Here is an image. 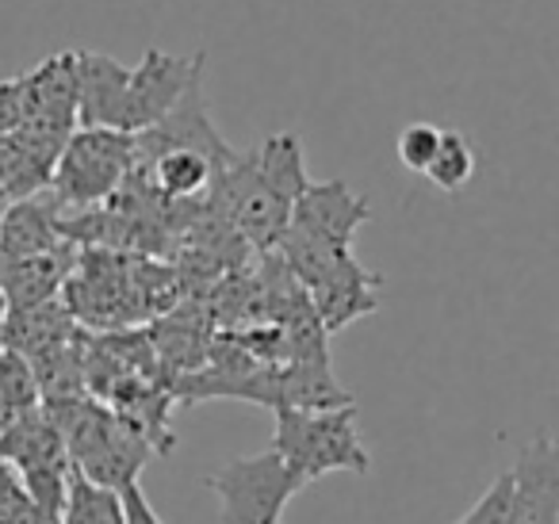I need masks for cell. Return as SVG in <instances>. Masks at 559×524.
Segmentation results:
<instances>
[{
    "label": "cell",
    "instance_id": "12",
    "mask_svg": "<svg viewBox=\"0 0 559 524\" xmlns=\"http://www.w3.org/2000/svg\"><path fill=\"white\" fill-rule=\"evenodd\" d=\"M78 322H73L70 307L62 299L35 302V307L9 310L4 322H0V345L16 348L27 360H43V356L58 353L62 345H70L78 337Z\"/></svg>",
    "mask_w": 559,
    "mask_h": 524
},
{
    "label": "cell",
    "instance_id": "13",
    "mask_svg": "<svg viewBox=\"0 0 559 524\" xmlns=\"http://www.w3.org/2000/svg\"><path fill=\"white\" fill-rule=\"evenodd\" d=\"M73 264H78V246H73V241H62V246L50 249V253L9 261L0 269V295H4L9 310L58 299V291H62L66 279H70Z\"/></svg>",
    "mask_w": 559,
    "mask_h": 524
},
{
    "label": "cell",
    "instance_id": "3",
    "mask_svg": "<svg viewBox=\"0 0 559 524\" xmlns=\"http://www.w3.org/2000/svg\"><path fill=\"white\" fill-rule=\"evenodd\" d=\"M372 223V207L365 195L353 192L345 180H322L307 184V192L292 203L288 230L280 238L276 253L288 264V272L314 261L353 253V234Z\"/></svg>",
    "mask_w": 559,
    "mask_h": 524
},
{
    "label": "cell",
    "instance_id": "15",
    "mask_svg": "<svg viewBox=\"0 0 559 524\" xmlns=\"http://www.w3.org/2000/svg\"><path fill=\"white\" fill-rule=\"evenodd\" d=\"M58 524H123V498L119 490L88 483L73 471L66 486V501L58 509Z\"/></svg>",
    "mask_w": 559,
    "mask_h": 524
},
{
    "label": "cell",
    "instance_id": "22",
    "mask_svg": "<svg viewBox=\"0 0 559 524\" xmlns=\"http://www.w3.org/2000/svg\"><path fill=\"white\" fill-rule=\"evenodd\" d=\"M119 498H123V524H162V516L154 513V505H150L146 490L139 483L123 486Z\"/></svg>",
    "mask_w": 559,
    "mask_h": 524
},
{
    "label": "cell",
    "instance_id": "11",
    "mask_svg": "<svg viewBox=\"0 0 559 524\" xmlns=\"http://www.w3.org/2000/svg\"><path fill=\"white\" fill-rule=\"evenodd\" d=\"M127 78H131V66L116 62L111 55L78 50V127L119 131Z\"/></svg>",
    "mask_w": 559,
    "mask_h": 524
},
{
    "label": "cell",
    "instance_id": "8",
    "mask_svg": "<svg viewBox=\"0 0 559 524\" xmlns=\"http://www.w3.org/2000/svg\"><path fill=\"white\" fill-rule=\"evenodd\" d=\"M203 66L207 58L192 55V58H180V55H165V50L150 47L142 55V62L131 70L127 78V96H123V123L119 131L123 134H142L165 119L173 111V104L185 96V88L192 81H200Z\"/></svg>",
    "mask_w": 559,
    "mask_h": 524
},
{
    "label": "cell",
    "instance_id": "18",
    "mask_svg": "<svg viewBox=\"0 0 559 524\" xmlns=\"http://www.w3.org/2000/svg\"><path fill=\"white\" fill-rule=\"evenodd\" d=\"M0 524H58V513L27 498L20 478L0 463Z\"/></svg>",
    "mask_w": 559,
    "mask_h": 524
},
{
    "label": "cell",
    "instance_id": "25",
    "mask_svg": "<svg viewBox=\"0 0 559 524\" xmlns=\"http://www.w3.org/2000/svg\"><path fill=\"white\" fill-rule=\"evenodd\" d=\"M4 207H9V195L0 192V215H4Z\"/></svg>",
    "mask_w": 559,
    "mask_h": 524
},
{
    "label": "cell",
    "instance_id": "19",
    "mask_svg": "<svg viewBox=\"0 0 559 524\" xmlns=\"http://www.w3.org/2000/svg\"><path fill=\"white\" fill-rule=\"evenodd\" d=\"M510 516H513V475L502 471L456 524H510Z\"/></svg>",
    "mask_w": 559,
    "mask_h": 524
},
{
    "label": "cell",
    "instance_id": "16",
    "mask_svg": "<svg viewBox=\"0 0 559 524\" xmlns=\"http://www.w3.org/2000/svg\"><path fill=\"white\" fill-rule=\"evenodd\" d=\"M0 402H4L9 417L27 414V409H35L43 402L32 360L9 345H0Z\"/></svg>",
    "mask_w": 559,
    "mask_h": 524
},
{
    "label": "cell",
    "instance_id": "20",
    "mask_svg": "<svg viewBox=\"0 0 559 524\" xmlns=\"http://www.w3.org/2000/svg\"><path fill=\"white\" fill-rule=\"evenodd\" d=\"M437 146H441V127L411 123L403 134H399V162H403L406 169H414V172L426 177V169L437 157Z\"/></svg>",
    "mask_w": 559,
    "mask_h": 524
},
{
    "label": "cell",
    "instance_id": "1",
    "mask_svg": "<svg viewBox=\"0 0 559 524\" xmlns=\"http://www.w3.org/2000/svg\"><path fill=\"white\" fill-rule=\"evenodd\" d=\"M39 406L50 417V425L62 432L73 471L96 486L123 490V486L139 483L142 467L157 455L154 444L131 421H123L116 409L104 406L93 394L39 402Z\"/></svg>",
    "mask_w": 559,
    "mask_h": 524
},
{
    "label": "cell",
    "instance_id": "23",
    "mask_svg": "<svg viewBox=\"0 0 559 524\" xmlns=\"http://www.w3.org/2000/svg\"><path fill=\"white\" fill-rule=\"evenodd\" d=\"M12 417H9V409H4V402H0V429H4V425H9Z\"/></svg>",
    "mask_w": 559,
    "mask_h": 524
},
{
    "label": "cell",
    "instance_id": "17",
    "mask_svg": "<svg viewBox=\"0 0 559 524\" xmlns=\"http://www.w3.org/2000/svg\"><path fill=\"white\" fill-rule=\"evenodd\" d=\"M426 177H429V184H437L441 192H460V188L475 177L472 142L460 131H441V146H437V157L426 169Z\"/></svg>",
    "mask_w": 559,
    "mask_h": 524
},
{
    "label": "cell",
    "instance_id": "4",
    "mask_svg": "<svg viewBox=\"0 0 559 524\" xmlns=\"http://www.w3.org/2000/svg\"><path fill=\"white\" fill-rule=\"evenodd\" d=\"M134 169V134L78 127L62 146L47 192L62 211L104 207Z\"/></svg>",
    "mask_w": 559,
    "mask_h": 524
},
{
    "label": "cell",
    "instance_id": "14",
    "mask_svg": "<svg viewBox=\"0 0 559 524\" xmlns=\"http://www.w3.org/2000/svg\"><path fill=\"white\" fill-rule=\"evenodd\" d=\"M249 162H253V172L272 188V192H280L292 203H296L299 195L307 192V184H311L299 134H269L264 146L257 150V154H249Z\"/></svg>",
    "mask_w": 559,
    "mask_h": 524
},
{
    "label": "cell",
    "instance_id": "21",
    "mask_svg": "<svg viewBox=\"0 0 559 524\" xmlns=\"http://www.w3.org/2000/svg\"><path fill=\"white\" fill-rule=\"evenodd\" d=\"M24 111H27V81L24 73L12 81H0V139L12 134L20 123H24Z\"/></svg>",
    "mask_w": 559,
    "mask_h": 524
},
{
    "label": "cell",
    "instance_id": "5",
    "mask_svg": "<svg viewBox=\"0 0 559 524\" xmlns=\"http://www.w3.org/2000/svg\"><path fill=\"white\" fill-rule=\"evenodd\" d=\"M203 483L215 493L223 524H280L288 501L307 486L272 448L223 463Z\"/></svg>",
    "mask_w": 559,
    "mask_h": 524
},
{
    "label": "cell",
    "instance_id": "2",
    "mask_svg": "<svg viewBox=\"0 0 559 524\" xmlns=\"http://www.w3.org/2000/svg\"><path fill=\"white\" fill-rule=\"evenodd\" d=\"M272 452L307 486L334 471H353V475L372 471V455L360 440L353 402L330 409H276Z\"/></svg>",
    "mask_w": 559,
    "mask_h": 524
},
{
    "label": "cell",
    "instance_id": "7",
    "mask_svg": "<svg viewBox=\"0 0 559 524\" xmlns=\"http://www.w3.org/2000/svg\"><path fill=\"white\" fill-rule=\"evenodd\" d=\"M292 276H296L299 287L307 291L314 318H319V325L326 333H337V330H345V325L357 322V318L372 314L376 291H380V284H383L376 272L360 269L353 253L307 264V269L292 272Z\"/></svg>",
    "mask_w": 559,
    "mask_h": 524
},
{
    "label": "cell",
    "instance_id": "10",
    "mask_svg": "<svg viewBox=\"0 0 559 524\" xmlns=\"http://www.w3.org/2000/svg\"><path fill=\"white\" fill-rule=\"evenodd\" d=\"M510 524H559V452L551 437L528 440L513 463Z\"/></svg>",
    "mask_w": 559,
    "mask_h": 524
},
{
    "label": "cell",
    "instance_id": "9",
    "mask_svg": "<svg viewBox=\"0 0 559 524\" xmlns=\"http://www.w3.org/2000/svg\"><path fill=\"white\" fill-rule=\"evenodd\" d=\"M66 142L70 139H58L32 123H20L16 131L0 139V192L9 195V203L47 192Z\"/></svg>",
    "mask_w": 559,
    "mask_h": 524
},
{
    "label": "cell",
    "instance_id": "6",
    "mask_svg": "<svg viewBox=\"0 0 559 524\" xmlns=\"http://www.w3.org/2000/svg\"><path fill=\"white\" fill-rule=\"evenodd\" d=\"M0 463L20 478V486H24L32 501H39L50 513L62 509L73 463L62 444V432L50 425L43 406L16 414L0 429Z\"/></svg>",
    "mask_w": 559,
    "mask_h": 524
},
{
    "label": "cell",
    "instance_id": "24",
    "mask_svg": "<svg viewBox=\"0 0 559 524\" xmlns=\"http://www.w3.org/2000/svg\"><path fill=\"white\" fill-rule=\"evenodd\" d=\"M4 314H9V302H4V295H0V322H4Z\"/></svg>",
    "mask_w": 559,
    "mask_h": 524
}]
</instances>
